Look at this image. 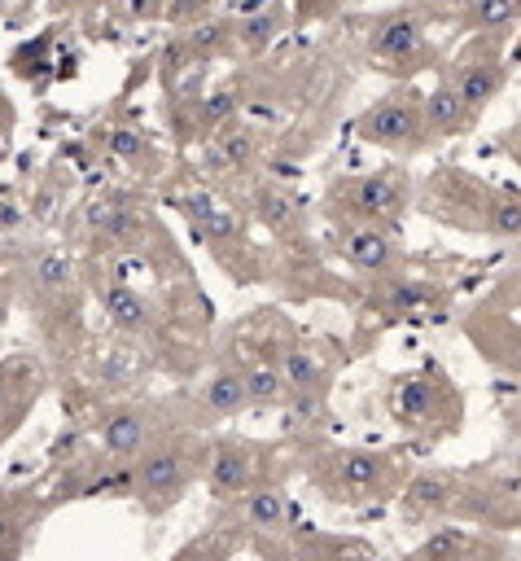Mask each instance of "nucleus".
<instances>
[{"label": "nucleus", "mask_w": 521, "mask_h": 561, "mask_svg": "<svg viewBox=\"0 0 521 561\" xmlns=\"http://www.w3.org/2000/svg\"><path fill=\"white\" fill-rule=\"evenodd\" d=\"M189 456L184 448H154L141 456V469H136V483H141V496L149 500H176L184 487H189Z\"/></svg>", "instance_id": "nucleus-1"}, {"label": "nucleus", "mask_w": 521, "mask_h": 561, "mask_svg": "<svg viewBox=\"0 0 521 561\" xmlns=\"http://www.w3.org/2000/svg\"><path fill=\"white\" fill-rule=\"evenodd\" d=\"M250 474H254L250 452L237 448V443H219L215 456H211V496L215 500H237L241 491H250Z\"/></svg>", "instance_id": "nucleus-2"}, {"label": "nucleus", "mask_w": 521, "mask_h": 561, "mask_svg": "<svg viewBox=\"0 0 521 561\" xmlns=\"http://www.w3.org/2000/svg\"><path fill=\"white\" fill-rule=\"evenodd\" d=\"M364 136L377 145H408L416 136V110L403 101H381L373 114H364Z\"/></svg>", "instance_id": "nucleus-3"}, {"label": "nucleus", "mask_w": 521, "mask_h": 561, "mask_svg": "<svg viewBox=\"0 0 521 561\" xmlns=\"http://www.w3.org/2000/svg\"><path fill=\"white\" fill-rule=\"evenodd\" d=\"M101 448H106L110 456H119V461L141 456L145 452V417L136 408L110 412V417L101 421Z\"/></svg>", "instance_id": "nucleus-4"}, {"label": "nucleus", "mask_w": 521, "mask_h": 561, "mask_svg": "<svg viewBox=\"0 0 521 561\" xmlns=\"http://www.w3.org/2000/svg\"><path fill=\"white\" fill-rule=\"evenodd\" d=\"M351 206H355V215H364V220H377V215H390L399 206V185H395V176H364L360 185L351 189Z\"/></svg>", "instance_id": "nucleus-5"}, {"label": "nucleus", "mask_w": 521, "mask_h": 561, "mask_svg": "<svg viewBox=\"0 0 521 561\" xmlns=\"http://www.w3.org/2000/svg\"><path fill=\"white\" fill-rule=\"evenodd\" d=\"M246 518H250V526H259V531H276V526H285V518H289V500L276 487H259V491H250V500H246Z\"/></svg>", "instance_id": "nucleus-6"}, {"label": "nucleus", "mask_w": 521, "mask_h": 561, "mask_svg": "<svg viewBox=\"0 0 521 561\" xmlns=\"http://www.w3.org/2000/svg\"><path fill=\"white\" fill-rule=\"evenodd\" d=\"M342 250H346V259H351L355 268H368V272L386 268V263L395 259V250H390V242L381 233H351Z\"/></svg>", "instance_id": "nucleus-7"}, {"label": "nucleus", "mask_w": 521, "mask_h": 561, "mask_svg": "<svg viewBox=\"0 0 521 561\" xmlns=\"http://www.w3.org/2000/svg\"><path fill=\"white\" fill-rule=\"evenodd\" d=\"M202 404L211 412H233L246 404V377L241 373H215L202 391Z\"/></svg>", "instance_id": "nucleus-8"}, {"label": "nucleus", "mask_w": 521, "mask_h": 561, "mask_svg": "<svg viewBox=\"0 0 521 561\" xmlns=\"http://www.w3.org/2000/svg\"><path fill=\"white\" fill-rule=\"evenodd\" d=\"M285 395H289L285 373H276V369H254V373H246V404H254V408H276V404H285Z\"/></svg>", "instance_id": "nucleus-9"}, {"label": "nucleus", "mask_w": 521, "mask_h": 561, "mask_svg": "<svg viewBox=\"0 0 521 561\" xmlns=\"http://www.w3.org/2000/svg\"><path fill=\"white\" fill-rule=\"evenodd\" d=\"M416 40H421V31H416L412 18H390L386 27L377 31L373 44H377V53H386V57H403L416 49Z\"/></svg>", "instance_id": "nucleus-10"}, {"label": "nucleus", "mask_w": 521, "mask_h": 561, "mask_svg": "<svg viewBox=\"0 0 521 561\" xmlns=\"http://www.w3.org/2000/svg\"><path fill=\"white\" fill-rule=\"evenodd\" d=\"M106 312L114 316V325H123V329H141L145 325V303L136 299L132 290H123V285L106 290Z\"/></svg>", "instance_id": "nucleus-11"}, {"label": "nucleus", "mask_w": 521, "mask_h": 561, "mask_svg": "<svg viewBox=\"0 0 521 561\" xmlns=\"http://www.w3.org/2000/svg\"><path fill=\"white\" fill-rule=\"evenodd\" d=\"M285 382H289V391H316V382H320V364L311 351H289L285 356Z\"/></svg>", "instance_id": "nucleus-12"}, {"label": "nucleus", "mask_w": 521, "mask_h": 561, "mask_svg": "<svg viewBox=\"0 0 521 561\" xmlns=\"http://www.w3.org/2000/svg\"><path fill=\"white\" fill-rule=\"evenodd\" d=\"M495 84H500V75H495L491 66H469V71L460 75L456 93H460V101H465V106H482V101L495 93Z\"/></svg>", "instance_id": "nucleus-13"}, {"label": "nucleus", "mask_w": 521, "mask_h": 561, "mask_svg": "<svg viewBox=\"0 0 521 561\" xmlns=\"http://www.w3.org/2000/svg\"><path fill=\"white\" fill-rule=\"evenodd\" d=\"M447 500H451V483H447V478H438V474L416 478L412 491H408V505L412 509H438V505H447Z\"/></svg>", "instance_id": "nucleus-14"}, {"label": "nucleus", "mask_w": 521, "mask_h": 561, "mask_svg": "<svg viewBox=\"0 0 521 561\" xmlns=\"http://www.w3.org/2000/svg\"><path fill=\"white\" fill-rule=\"evenodd\" d=\"M377 474H381V456H373V452H346L342 456V478L346 483L368 487Z\"/></svg>", "instance_id": "nucleus-15"}, {"label": "nucleus", "mask_w": 521, "mask_h": 561, "mask_svg": "<svg viewBox=\"0 0 521 561\" xmlns=\"http://www.w3.org/2000/svg\"><path fill=\"white\" fill-rule=\"evenodd\" d=\"M460 106H465V101H460V93H438L434 97V106H430V119H434V128H456L460 123Z\"/></svg>", "instance_id": "nucleus-16"}, {"label": "nucleus", "mask_w": 521, "mask_h": 561, "mask_svg": "<svg viewBox=\"0 0 521 561\" xmlns=\"http://www.w3.org/2000/svg\"><path fill=\"white\" fill-rule=\"evenodd\" d=\"M66 277H71V263L66 259H40V268H36V281L40 285H66Z\"/></svg>", "instance_id": "nucleus-17"}, {"label": "nucleus", "mask_w": 521, "mask_h": 561, "mask_svg": "<svg viewBox=\"0 0 521 561\" xmlns=\"http://www.w3.org/2000/svg\"><path fill=\"white\" fill-rule=\"evenodd\" d=\"M272 27H276V22H272V14H263V18H254V22H250V27H246V40H250V44H263V40H268V36H272Z\"/></svg>", "instance_id": "nucleus-18"}, {"label": "nucleus", "mask_w": 521, "mask_h": 561, "mask_svg": "<svg viewBox=\"0 0 521 561\" xmlns=\"http://www.w3.org/2000/svg\"><path fill=\"white\" fill-rule=\"evenodd\" d=\"M513 14V0H482V18L486 22H504Z\"/></svg>", "instance_id": "nucleus-19"}, {"label": "nucleus", "mask_w": 521, "mask_h": 561, "mask_svg": "<svg viewBox=\"0 0 521 561\" xmlns=\"http://www.w3.org/2000/svg\"><path fill=\"white\" fill-rule=\"evenodd\" d=\"M219 36H224V27H215V22H211V27H198V31H193V44H198V49H215Z\"/></svg>", "instance_id": "nucleus-20"}, {"label": "nucleus", "mask_w": 521, "mask_h": 561, "mask_svg": "<svg viewBox=\"0 0 521 561\" xmlns=\"http://www.w3.org/2000/svg\"><path fill=\"white\" fill-rule=\"evenodd\" d=\"M263 211H268V224H285L289 220V206L281 198H263Z\"/></svg>", "instance_id": "nucleus-21"}, {"label": "nucleus", "mask_w": 521, "mask_h": 561, "mask_svg": "<svg viewBox=\"0 0 521 561\" xmlns=\"http://www.w3.org/2000/svg\"><path fill=\"white\" fill-rule=\"evenodd\" d=\"M495 224L500 228H521V206H504V211L495 215Z\"/></svg>", "instance_id": "nucleus-22"}, {"label": "nucleus", "mask_w": 521, "mask_h": 561, "mask_svg": "<svg viewBox=\"0 0 521 561\" xmlns=\"http://www.w3.org/2000/svg\"><path fill=\"white\" fill-rule=\"evenodd\" d=\"M154 0H127V14H136V18H145V14H154Z\"/></svg>", "instance_id": "nucleus-23"}, {"label": "nucleus", "mask_w": 521, "mask_h": 561, "mask_svg": "<svg viewBox=\"0 0 521 561\" xmlns=\"http://www.w3.org/2000/svg\"><path fill=\"white\" fill-rule=\"evenodd\" d=\"M219 114H228V97H215L211 101V119H219Z\"/></svg>", "instance_id": "nucleus-24"}, {"label": "nucleus", "mask_w": 521, "mask_h": 561, "mask_svg": "<svg viewBox=\"0 0 521 561\" xmlns=\"http://www.w3.org/2000/svg\"><path fill=\"white\" fill-rule=\"evenodd\" d=\"M92 5H101V0H92Z\"/></svg>", "instance_id": "nucleus-25"}]
</instances>
